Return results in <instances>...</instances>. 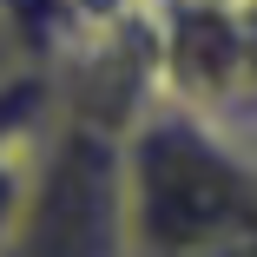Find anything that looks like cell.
Wrapping results in <instances>:
<instances>
[{"mask_svg":"<svg viewBox=\"0 0 257 257\" xmlns=\"http://www.w3.org/2000/svg\"><path fill=\"white\" fill-rule=\"evenodd\" d=\"M132 257H250L257 139L198 99L152 92L119 125Z\"/></svg>","mask_w":257,"mask_h":257,"instance_id":"obj_1","label":"cell"},{"mask_svg":"<svg viewBox=\"0 0 257 257\" xmlns=\"http://www.w3.org/2000/svg\"><path fill=\"white\" fill-rule=\"evenodd\" d=\"M0 257H132L119 125L60 106L0 224Z\"/></svg>","mask_w":257,"mask_h":257,"instance_id":"obj_2","label":"cell"},{"mask_svg":"<svg viewBox=\"0 0 257 257\" xmlns=\"http://www.w3.org/2000/svg\"><path fill=\"white\" fill-rule=\"evenodd\" d=\"M53 112H60V86H53L46 66L27 60L20 73L0 79V224H7L14 198L27 185V165H33L46 125H53Z\"/></svg>","mask_w":257,"mask_h":257,"instance_id":"obj_3","label":"cell"},{"mask_svg":"<svg viewBox=\"0 0 257 257\" xmlns=\"http://www.w3.org/2000/svg\"><path fill=\"white\" fill-rule=\"evenodd\" d=\"M20 66H27V46H20V33H14V14L0 7V79L20 73Z\"/></svg>","mask_w":257,"mask_h":257,"instance_id":"obj_4","label":"cell"},{"mask_svg":"<svg viewBox=\"0 0 257 257\" xmlns=\"http://www.w3.org/2000/svg\"><path fill=\"white\" fill-rule=\"evenodd\" d=\"M231 119H237V125H244V132H250V139H257V86H250V92H244V106H231Z\"/></svg>","mask_w":257,"mask_h":257,"instance_id":"obj_5","label":"cell"},{"mask_svg":"<svg viewBox=\"0 0 257 257\" xmlns=\"http://www.w3.org/2000/svg\"><path fill=\"white\" fill-rule=\"evenodd\" d=\"M244 7H257V0H244Z\"/></svg>","mask_w":257,"mask_h":257,"instance_id":"obj_6","label":"cell"}]
</instances>
